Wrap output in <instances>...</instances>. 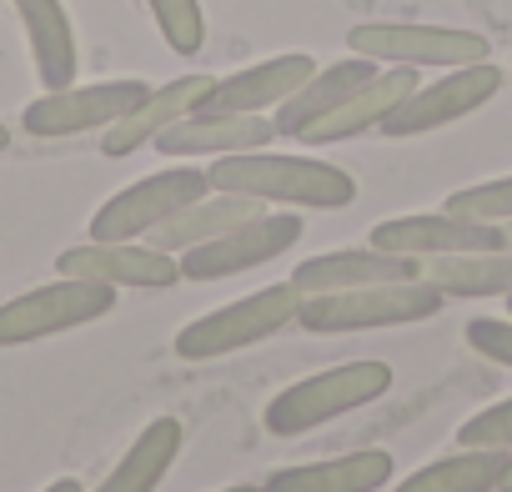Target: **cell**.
Listing matches in <instances>:
<instances>
[{
  "instance_id": "cell-25",
  "label": "cell",
  "mask_w": 512,
  "mask_h": 492,
  "mask_svg": "<svg viewBox=\"0 0 512 492\" xmlns=\"http://www.w3.org/2000/svg\"><path fill=\"white\" fill-rule=\"evenodd\" d=\"M146 11L161 31V41L176 56H196L206 46V16H201V0H146Z\"/></svg>"
},
{
  "instance_id": "cell-6",
  "label": "cell",
  "mask_w": 512,
  "mask_h": 492,
  "mask_svg": "<svg viewBox=\"0 0 512 492\" xmlns=\"http://www.w3.org/2000/svg\"><path fill=\"white\" fill-rule=\"evenodd\" d=\"M116 297H121L116 287L86 282V277H61L26 297H11L0 307V347H26V342H46L71 327L101 322L106 312H116Z\"/></svg>"
},
{
  "instance_id": "cell-22",
  "label": "cell",
  "mask_w": 512,
  "mask_h": 492,
  "mask_svg": "<svg viewBox=\"0 0 512 492\" xmlns=\"http://www.w3.org/2000/svg\"><path fill=\"white\" fill-rule=\"evenodd\" d=\"M176 452H181V422L176 417H156V422H146L136 432V442L121 452V462L91 492H156L161 477L171 472Z\"/></svg>"
},
{
  "instance_id": "cell-27",
  "label": "cell",
  "mask_w": 512,
  "mask_h": 492,
  "mask_svg": "<svg viewBox=\"0 0 512 492\" xmlns=\"http://www.w3.org/2000/svg\"><path fill=\"white\" fill-rule=\"evenodd\" d=\"M457 447H507L512 452V397L472 412L462 427H457Z\"/></svg>"
},
{
  "instance_id": "cell-34",
  "label": "cell",
  "mask_w": 512,
  "mask_h": 492,
  "mask_svg": "<svg viewBox=\"0 0 512 492\" xmlns=\"http://www.w3.org/2000/svg\"><path fill=\"white\" fill-rule=\"evenodd\" d=\"M507 312H512V297H507Z\"/></svg>"
},
{
  "instance_id": "cell-14",
  "label": "cell",
  "mask_w": 512,
  "mask_h": 492,
  "mask_svg": "<svg viewBox=\"0 0 512 492\" xmlns=\"http://www.w3.org/2000/svg\"><path fill=\"white\" fill-rule=\"evenodd\" d=\"M417 86H422V81H417V66L377 71L362 91H352L337 111H327L322 121H312L297 141H307V146H337V141H352V136H362V131H377Z\"/></svg>"
},
{
  "instance_id": "cell-30",
  "label": "cell",
  "mask_w": 512,
  "mask_h": 492,
  "mask_svg": "<svg viewBox=\"0 0 512 492\" xmlns=\"http://www.w3.org/2000/svg\"><path fill=\"white\" fill-rule=\"evenodd\" d=\"M497 492H512V462H507V472H502V482H497Z\"/></svg>"
},
{
  "instance_id": "cell-17",
  "label": "cell",
  "mask_w": 512,
  "mask_h": 492,
  "mask_svg": "<svg viewBox=\"0 0 512 492\" xmlns=\"http://www.w3.org/2000/svg\"><path fill=\"white\" fill-rule=\"evenodd\" d=\"M407 277H422V262L377 252V246H347V252L307 257V262L292 272V287H297L302 297H322V292H352V287L407 282Z\"/></svg>"
},
{
  "instance_id": "cell-1",
  "label": "cell",
  "mask_w": 512,
  "mask_h": 492,
  "mask_svg": "<svg viewBox=\"0 0 512 492\" xmlns=\"http://www.w3.org/2000/svg\"><path fill=\"white\" fill-rule=\"evenodd\" d=\"M211 191L256 196L262 206H312V211H342L357 201V176L317 161V156H287V151H236L216 156L206 166Z\"/></svg>"
},
{
  "instance_id": "cell-10",
  "label": "cell",
  "mask_w": 512,
  "mask_h": 492,
  "mask_svg": "<svg viewBox=\"0 0 512 492\" xmlns=\"http://www.w3.org/2000/svg\"><path fill=\"white\" fill-rule=\"evenodd\" d=\"M502 91V71L492 61H477V66H452L442 81H427L417 86L377 131L392 136V141H407V136H422V131H437V126H452L472 111H482L492 96Z\"/></svg>"
},
{
  "instance_id": "cell-3",
  "label": "cell",
  "mask_w": 512,
  "mask_h": 492,
  "mask_svg": "<svg viewBox=\"0 0 512 492\" xmlns=\"http://www.w3.org/2000/svg\"><path fill=\"white\" fill-rule=\"evenodd\" d=\"M442 292L427 277H407V282H372V287H352V292H322V297H302L297 327L317 332V337H342V332H372V327H412L442 312Z\"/></svg>"
},
{
  "instance_id": "cell-32",
  "label": "cell",
  "mask_w": 512,
  "mask_h": 492,
  "mask_svg": "<svg viewBox=\"0 0 512 492\" xmlns=\"http://www.w3.org/2000/svg\"><path fill=\"white\" fill-rule=\"evenodd\" d=\"M221 492H262V487H251V482H241V487H221Z\"/></svg>"
},
{
  "instance_id": "cell-28",
  "label": "cell",
  "mask_w": 512,
  "mask_h": 492,
  "mask_svg": "<svg viewBox=\"0 0 512 492\" xmlns=\"http://www.w3.org/2000/svg\"><path fill=\"white\" fill-rule=\"evenodd\" d=\"M467 347L482 352L487 362L512 367V317H477V322H467Z\"/></svg>"
},
{
  "instance_id": "cell-5",
  "label": "cell",
  "mask_w": 512,
  "mask_h": 492,
  "mask_svg": "<svg viewBox=\"0 0 512 492\" xmlns=\"http://www.w3.org/2000/svg\"><path fill=\"white\" fill-rule=\"evenodd\" d=\"M347 51L377 66H477L492 56L487 36L457 26H417V21H362L347 31Z\"/></svg>"
},
{
  "instance_id": "cell-15",
  "label": "cell",
  "mask_w": 512,
  "mask_h": 492,
  "mask_svg": "<svg viewBox=\"0 0 512 492\" xmlns=\"http://www.w3.org/2000/svg\"><path fill=\"white\" fill-rule=\"evenodd\" d=\"M211 81H216V76H176V81H166L161 91L151 86V96H146L141 106H131L121 121L106 126V136H101V156L121 161V156H136L141 146H151L166 126H176L181 116H191V111L206 101Z\"/></svg>"
},
{
  "instance_id": "cell-7",
  "label": "cell",
  "mask_w": 512,
  "mask_h": 492,
  "mask_svg": "<svg viewBox=\"0 0 512 492\" xmlns=\"http://www.w3.org/2000/svg\"><path fill=\"white\" fill-rule=\"evenodd\" d=\"M302 241V216L297 211H262L251 216L201 246H191V252H181V282H226L236 272H256L277 262L282 252H292V246Z\"/></svg>"
},
{
  "instance_id": "cell-21",
  "label": "cell",
  "mask_w": 512,
  "mask_h": 492,
  "mask_svg": "<svg viewBox=\"0 0 512 492\" xmlns=\"http://www.w3.org/2000/svg\"><path fill=\"white\" fill-rule=\"evenodd\" d=\"M262 211H267V206L256 201V196L206 191V196H196L191 206H181L171 221H161V226L151 231V246L181 257V252H191V246H201V241H211V236H221V231H231V226H241V221H251V216H262Z\"/></svg>"
},
{
  "instance_id": "cell-2",
  "label": "cell",
  "mask_w": 512,
  "mask_h": 492,
  "mask_svg": "<svg viewBox=\"0 0 512 492\" xmlns=\"http://www.w3.org/2000/svg\"><path fill=\"white\" fill-rule=\"evenodd\" d=\"M382 392H392V367L377 357H362V362H342V367L292 382L287 392H277L267 402L262 422L272 437H302V432H317V427L377 402Z\"/></svg>"
},
{
  "instance_id": "cell-24",
  "label": "cell",
  "mask_w": 512,
  "mask_h": 492,
  "mask_svg": "<svg viewBox=\"0 0 512 492\" xmlns=\"http://www.w3.org/2000/svg\"><path fill=\"white\" fill-rule=\"evenodd\" d=\"M422 277L442 297H512V252L507 246H487V252L427 257Z\"/></svg>"
},
{
  "instance_id": "cell-9",
  "label": "cell",
  "mask_w": 512,
  "mask_h": 492,
  "mask_svg": "<svg viewBox=\"0 0 512 492\" xmlns=\"http://www.w3.org/2000/svg\"><path fill=\"white\" fill-rule=\"evenodd\" d=\"M151 96L146 81L136 76H121V81H96V86H61V91H46L36 96L26 111H21V126L31 136H81V131H106L111 121H121L131 106H141Z\"/></svg>"
},
{
  "instance_id": "cell-4",
  "label": "cell",
  "mask_w": 512,
  "mask_h": 492,
  "mask_svg": "<svg viewBox=\"0 0 512 492\" xmlns=\"http://www.w3.org/2000/svg\"><path fill=\"white\" fill-rule=\"evenodd\" d=\"M302 312V292L287 282L277 287H262L241 302H226L216 312H201L196 322H186L176 332V352L186 362H211V357H231V352H246L256 342H267L277 332H287Z\"/></svg>"
},
{
  "instance_id": "cell-12",
  "label": "cell",
  "mask_w": 512,
  "mask_h": 492,
  "mask_svg": "<svg viewBox=\"0 0 512 492\" xmlns=\"http://www.w3.org/2000/svg\"><path fill=\"white\" fill-rule=\"evenodd\" d=\"M367 246L392 252V257L427 262V257L487 252V246H502V226L467 221V216H452V211H417V216H387V221H377Z\"/></svg>"
},
{
  "instance_id": "cell-13",
  "label": "cell",
  "mask_w": 512,
  "mask_h": 492,
  "mask_svg": "<svg viewBox=\"0 0 512 492\" xmlns=\"http://www.w3.org/2000/svg\"><path fill=\"white\" fill-rule=\"evenodd\" d=\"M272 141H277V121L262 111H201L196 106L191 116L166 126L151 146L161 156H176V161H186V156L216 161V156H236V151H262Z\"/></svg>"
},
{
  "instance_id": "cell-33",
  "label": "cell",
  "mask_w": 512,
  "mask_h": 492,
  "mask_svg": "<svg viewBox=\"0 0 512 492\" xmlns=\"http://www.w3.org/2000/svg\"><path fill=\"white\" fill-rule=\"evenodd\" d=\"M6 146H11V131H6V126H0V151H6Z\"/></svg>"
},
{
  "instance_id": "cell-16",
  "label": "cell",
  "mask_w": 512,
  "mask_h": 492,
  "mask_svg": "<svg viewBox=\"0 0 512 492\" xmlns=\"http://www.w3.org/2000/svg\"><path fill=\"white\" fill-rule=\"evenodd\" d=\"M317 71L312 56L292 51V56H272V61H256L246 71H231V76H216L201 111H272L282 106L287 96L302 91V81Z\"/></svg>"
},
{
  "instance_id": "cell-11",
  "label": "cell",
  "mask_w": 512,
  "mask_h": 492,
  "mask_svg": "<svg viewBox=\"0 0 512 492\" xmlns=\"http://www.w3.org/2000/svg\"><path fill=\"white\" fill-rule=\"evenodd\" d=\"M61 277H86V282H106L116 292H166L181 282V262L161 246H136V241H86L56 257Z\"/></svg>"
},
{
  "instance_id": "cell-20",
  "label": "cell",
  "mask_w": 512,
  "mask_h": 492,
  "mask_svg": "<svg viewBox=\"0 0 512 492\" xmlns=\"http://www.w3.org/2000/svg\"><path fill=\"white\" fill-rule=\"evenodd\" d=\"M372 76H377V61H367V56H347V61H337V66H317V71L302 81V91L287 96L282 111L272 116V121H277V136H302L312 121H322L327 111H337V106H342L352 91H362Z\"/></svg>"
},
{
  "instance_id": "cell-29",
  "label": "cell",
  "mask_w": 512,
  "mask_h": 492,
  "mask_svg": "<svg viewBox=\"0 0 512 492\" xmlns=\"http://www.w3.org/2000/svg\"><path fill=\"white\" fill-rule=\"evenodd\" d=\"M41 492H86L76 477H61V482H51V487H41Z\"/></svg>"
},
{
  "instance_id": "cell-31",
  "label": "cell",
  "mask_w": 512,
  "mask_h": 492,
  "mask_svg": "<svg viewBox=\"0 0 512 492\" xmlns=\"http://www.w3.org/2000/svg\"><path fill=\"white\" fill-rule=\"evenodd\" d=\"M502 246H507V252H512V221L502 226Z\"/></svg>"
},
{
  "instance_id": "cell-18",
  "label": "cell",
  "mask_w": 512,
  "mask_h": 492,
  "mask_svg": "<svg viewBox=\"0 0 512 492\" xmlns=\"http://www.w3.org/2000/svg\"><path fill=\"white\" fill-rule=\"evenodd\" d=\"M21 26H26V41H31V61H36V76L46 91H61L76 81L81 71V46H76V31H71V16L61 0H11Z\"/></svg>"
},
{
  "instance_id": "cell-19",
  "label": "cell",
  "mask_w": 512,
  "mask_h": 492,
  "mask_svg": "<svg viewBox=\"0 0 512 492\" xmlns=\"http://www.w3.org/2000/svg\"><path fill=\"white\" fill-rule=\"evenodd\" d=\"M392 477V452L367 447L327 462H302V467H277L262 492H377Z\"/></svg>"
},
{
  "instance_id": "cell-23",
  "label": "cell",
  "mask_w": 512,
  "mask_h": 492,
  "mask_svg": "<svg viewBox=\"0 0 512 492\" xmlns=\"http://www.w3.org/2000/svg\"><path fill=\"white\" fill-rule=\"evenodd\" d=\"M507 462H512L507 447H462L452 457L407 472L392 492H497Z\"/></svg>"
},
{
  "instance_id": "cell-8",
  "label": "cell",
  "mask_w": 512,
  "mask_h": 492,
  "mask_svg": "<svg viewBox=\"0 0 512 492\" xmlns=\"http://www.w3.org/2000/svg\"><path fill=\"white\" fill-rule=\"evenodd\" d=\"M206 191H211V181H206L201 166H166L156 176H141V181H131L126 191H116L111 201L96 206L91 241H136V236H151L161 221H171L181 206H191Z\"/></svg>"
},
{
  "instance_id": "cell-26",
  "label": "cell",
  "mask_w": 512,
  "mask_h": 492,
  "mask_svg": "<svg viewBox=\"0 0 512 492\" xmlns=\"http://www.w3.org/2000/svg\"><path fill=\"white\" fill-rule=\"evenodd\" d=\"M452 216H467V221H487V226H507L512 221V176H497V181H477V186H462L447 196Z\"/></svg>"
}]
</instances>
